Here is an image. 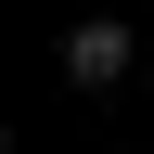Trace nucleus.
Returning a JSON list of instances; mask_svg holds the SVG:
<instances>
[{
  "label": "nucleus",
  "mask_w": 154,
  "mask_h": 154,
  "mask_svg": "<svg viewBox=\"0 0 154 154\" xmlns=\"http://www.w3.org/2000/svg\"><path fill=\"white\" fill-rule=\"evenodd\" d=\"M51 64H64V77H77V90H116V77L141 64V38L116 26V13H77V26H64V51H51Z\"/></svg>",
  "instance_id": "1"
}]
</instances>
